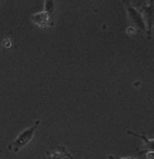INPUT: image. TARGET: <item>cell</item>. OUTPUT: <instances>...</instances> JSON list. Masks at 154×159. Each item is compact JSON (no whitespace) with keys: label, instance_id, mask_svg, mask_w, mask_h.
<instances>
[{"label":"cell","instance_id":"52a82bcc","mask_svg":"<svg viewBox=\"0 0 154 159\" xmlns=\"http://www.w3.org/2000/svg\"><path fill=\"white\" fill-rule=\"evenodd\" d=\"M54 8H56V2H54V0H44V9H43V11H46L49 16H53Z\"/></svg>","mask_w":154,"mask_h":159},{"label":"cell","instance_id":"5b68a950","mask_svg":"<svg viewBox=\"0 0 154 159\" xmlns=\"http://www.w3.org/2000/svg\"><path fill=\"white\" fill-rule=\"evenodd\" d=\"M44 159H72V155L65 147H57L46 153Z\"/></svg>","mask_w":154,"mask_h":159},{"label":"cell","instance_id":"277c9868","mask_svg":"<svg viewBox=\"0 0 154 159\" xmlns=\"http://www.w3.org/2000/svg\"><path fill=\"white\" fill-rule=\"evenodd\" d=\"M32 22L38 25L39 28H48L52 27L54 24L53 22V16H49L46 11H41V13H37L32 15Z\"/></svg>","mask_w":154,"mask_h":159},{"label":"cell","instance_id":"ba28073f","mask_svg":"<svg viewBox=\"0 0 154 159\" xmlns=\"http://www.w3.org/2000/svg\"><path fill=\"white\" fill-rule=\"evenodd\" d=\"M107 159H135V158H131V157H129V158H115V157H112V155H109Z\"/></svg>","mask_w":154,"mask_h":159},{"label":"cell","instance_id":"7a4b0ae2","mask_svg":"<svg viewBox=\"0 0 154 159\" xmlns=\"http://www.w3.org/2000/svg\"><path fill=\"white\" fill-rule=\"evenodd\" d=\"M140 8L144 22H147V34L150 37L154 27V0H145V3H140Z\"/></svg>","mask_w":154,"mask_h":159},{"label":"cell","instance_id":"8992f818","mask_svg":"<svg viewBox=\"0 0 154 159\" xmlns=\"http://www.w3.org/2000/svg\"><path fill=\"white\" fill-rule=\"evenodd\" d=\"M128 134L133 135V136H135L138 139H140V140H143L144 143V150L140 152V154H144V153H154V139H148L145 135H140V134H135V133H133L130 130L126 131Z\"/></svg>","mask_w":154,"mask_h":159},{"label":"cell","instance_id":"6da1fadb","mask_svg":"<svg viewBox=\"0 0 154 159\" xmlns=\"http://www.w3.org/2000/svg\"><path fill=\"white\" fill-rule=\"evenodd\" d=\"M39 124H41V120H39V119H37L32 126H29L28 129L23 130V131L19 134V135L14 139V140L8 145V149H9L10 152H14V153L20 152V150L32 140V139H33L34 133H35L37 128L39 126Z\"/></svg>","mask_w":154,"mask_h":159},{"label":"cell","instance_id":"3957f363","mask_svg":"<svg viewBox=\"0 0 154 159\" xmlns=\"http://www.w3.org/2000/svg\"><path fill=\"white\" fill-rule=\"evenodd\" d=\"M124 4L126 5V11L129 14V18L130 20L135 24V27H138L139 29H142L143 32H147V25H145V22H144V18L143 15L140 14L139 10H137L134 7H131V4L128 2V0H124Z\"/></svg>","mask_w":154,"mask_h":159}]
</instances>
